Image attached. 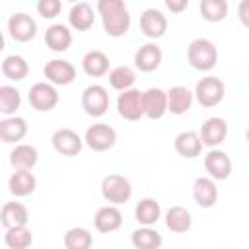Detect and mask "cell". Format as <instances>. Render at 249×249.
Listing matches in <instances>:
<instances>
[{"label":"cell","instance_id":"cell-35","mask_svg":"<svg viewBox=\"0 0 249 249\" xmlns=\"http://www.w3.org/2000/svg\"><path fill=\"white\" fill-rule=\"evenodd\" d=\"M64 247L66 249H89L91 233L84 228H70L64 233Z\"/></svg>","mask_w":249,"mask_h":249},{"label":"cell","instance_id":"cell-20","mask_svg":"<svg viewBox=\"0 0 249 249\" xmlns=\"http://www.w3.org/2000/svg\"><path fill=\"white\" fill-rule=\"evenodd\" d=\"M93 224H95V230L101 231V233H111L115 230L121 228L123 224V214L117 206H101L95 216H93Z\"/></svg>","mask_w":249,"mask_h":249},{"label":"cell","instance_id":"cell-37","mask_svg":"<svg viewBox=\"0 0 249 249\" xmlns=\"http://www.w3.org/2000/svg\"><path fill=\"white\" fill-rule=\"evenodd\" d=\"M60 8H62V4H60L58 0H41V2L37 4V12H39V16L45 18V19L56 18V16L60 14Z\"/></svg>","mask_w":249,"mask_h":249},{"label":"cell","instance_id":"cell-24","mask_svg":"<svg viewBox=\"0 0 249 249\" xmlns=\"http://www.w3.org/2000/svg\"><path fill=\"white\" fill-rule=\"evenodd\" d=\"M82 68L88 76L91 78H99V76H105L107 70H109V56L103 53V51H89L84 54L82 58Z\"/></svg>","mask_w":249,"mask_h":249},{"label":"cell","instance_id":"cell-5","mask_svg":"<svg viewBox=\"0 0 249 249\" xmlns=\"http://www.w3.org/2000/svg\"><path fill=\"white\" fill-rule=\"evenodd\" d=\"M84 142L88 144V148H91L93 152H105V150H111L117 142V132L113 126L105 124V123H97V124H91L88 130H86V136H84Z\"/></svg>","mask_w":249,"mask_h":249},{"label":"cell","instance_id":"cell-32","mask_svg":"<svg viewBox=\"0 0 249 249\" xmlns=\"http://www.w3.org/2000/svg\"><path fill=\"white\" fill-rule=\"evenodd\" d=\"M198 8H200L202 18L210 23H218L228 16V2L226 0H202Z\"/></svg>","mask_w":249,"mask_h":249},{"label":"cell","instance_id":"cell-18","mask_svg":"<svg viewBox=\"0 0 249 249\" xmlns=\"http://www.w3.org/2000/svg\"><path fill=\"white\" fill-rule=\"evenodd\" d=\"M173 148H175V152H177L181 158L193 160V158H196V156L200 154V150H202V140H200V136H198L196 132L185 130V132H179V134L175 136Z\"/></svg>","mask_w":249,"mask_h":249},{"label":"cell","instance_id":"cell-13","mask_svg":"<svg viewBox=\"0 0 249 249\" xmlns=\"http://www.w3.org/2000/svg\"><path fill=\"white\" fill-rule=\"evenodd\" d=\"M200 140L204 146H210V148H216L218 144H222L228 136V124L222 117H210L208 121L202 123L200 126V132H198Z\"/></svg>","mask_w":249,"mask_h":249},{"label":"cell","instance_id":"cell-8","mask_svg":"<svg viewBox=\"0 0 249 249\" xmlns=\"http://www.w3.org/2000/svg\"><path fill=\"white\" fill-rule=\"evenodd\" d=\"M58 103L56 89L47 82H37L29 89V105L35 111H53Z\"/></svg>","mask_w":249,"mask_h":249},{"label":"cell","instance_id":"cell-39","mask_svg":"<svg viewBox=\"0 0 249 249\" xmlns=\"http://www.w3.org/2000/svg\"><path fill=\"white\" fill-rule=\"evenodd\" d=\"M165 6L171 12H183L189 6V0H165Z\"/></svg>","mask_w":249,"mask_h":249},{"label":"cell","instance_id":"cell-10","mask_svg":"<svg viewBox=\"0 0 249 249\" xmlns=\"http://www.w3.org/2000/svg\"><path fill=\"white\" fill-rule=\"evenodd\" d=\"M53 148L66 158H74L82 152V138L78 136V132H74L72 128H58L53 134Z\"/></svg>","mask_w":249,"mask_h":249},{"label":"cell","instance_id":"cell-21","mask_svg":"<svg viewBox=\"0 0 249 249\" xmlns=\"http://www.w3.org/2000/svg\"><path fill=\"white\" fill-rule=\"evenodd\" d=\"M37 160H39V152H37L35 146H29V144H19L10 154V163L16 171L33 169L37 165Z\"/></svg>","mask_w":249,"mask_h":249},{"label":"cell","instance_id":"cell-2","mask_svg":"<svg viewBox=\"0 0 249 249\" xmlns=\"http://www.w3.org/2000/svg\"><path fill=\"white\" fill-rule=\"evenodd\" d=\"M187 60L195 70L208 72L218 62V49L208 39H195L187 49Z\"/></svg>","mask_w":249,"mask_h":249},{"label":"cell","instance_id":"cell-40","mask_svg":"<svg viewBox=\"0 0 249 249\" xmlns=\"http://www.w3.org/2000/svg\"><path fill=\"white\" fill-rule=\"evenodd\" d=\"M245 138H247V142H249V128H247V132H245Z\"/></svg>","mask_w":249,"mask_h":249},{"label":"cell","instance_id":"cell-23","mask_svg":"<svg viewBox=\"0 0 249 249\" xmlns=\"http://www.w3.org/2000/svg\"><path fill=\"white\" fill-rule=\"evenodd\" d=\"M193 105V91L185 86H173L167 91V111L173 115H183Z\"/></svg>","mask_w":249,"mask_h":249},{"label":"cell","instance_id":"cell-29","mask_svg":"<svg viewBox=\"0 0 249 249\" xmlns=\"http://www.w3.org/2000/svg\"><path fill=\"white\" fill-rule=\"evenodd\" d=\"M160 216H161V208H160V202L154 198H142L134 208V218L138 220V224L148 226V228L156 224Z\"/></svg>","mask_w":249,"mask_h":249},{"label":"cell","instance_id":"cell-34","mask_svg":"<svg viewBox=\"0 0 249 249\" xmlns=\"http://www.w3.org/2000/svg\"><path fill=\"white\" fill-rule=\"evenodd\" d=\"M4 241L10 249H27L33 243V233L23 226V228H12L6 230Z\"/></svg>","mask_w":249,"mask_h":249},{"label":"cell","instance_id":"cell-12","mask_svg":"<svg viewBox=\"0 0 249 249\" xmlns=\"http://www.w3.org/2000/svg\"><path fill=\"white\" fill-rule=\"evenodd\" d=\"M140 29H142V33H144L146 37H150V39H160V37H163L165 31H167V19H165V16H163L160 10L148 8V10H144L142 16H140Z\"/></svg>","mask_w":249,"mask_h":249},{"label":"cell","instance_id":"cell-17","mask_svg":"<svg viewBox=\"0 0 249 249\" xmlns=\"http://www.w3.org/2000/svg\"><path fill=\"white\" fill-rule=\"evenodd\" d=\"M134 64H136V68L140 72H154L161 64V49L158 45H154V43L142 45L134 53Z\"/></svg>","mask_w":249,"mask_h":249},{"label":"cell","instance_id":"cell-16","mask_svg":"<svg viewBox=\"0 0 249 249\" xmlns=\"http://www.w3.org/2000/svg\"><path fill=\"white\" fill-rule=\"evenodd\" d=\"M193 198L200 208H212L218 200V187L210 177H198L193 183Z\"/></svg>","mask_w":249,"mask_h":249},{"label":"cell","instance_id":"cell-31","mask_svg":"<svg viewBox=\"0 0 249 249\" xmlns=\"http://www.w3.org/2000/svg\"><path fill=\"white\" fill-rule=\"evenodd\" d=\"M130 241H132L134 249H160L163 239L156 230L144 226V228H138L136 231H132Z\"/></svg>","mask_w":249,"mask_h":249},{"label":"cell","instance_id":"cell-26","mask_svg":"<svg viewBox=\"0 0 249 249\" xmlns=\"http://www.w3.org/2000/svg\"><path fill=\"white\" fill-rule=\"evenodd\" d=\"M191 224H193V218H191V212L185 206L175 204L165 214V226L173 233H185V231H189L191 230Z\"/></svg>","mask_w":249,"mask_h":249},{"label":"cell","instance_id":"cell-33","mask_svg":"<svg viewBox=\"0 0 249 249\" xmlns=\"http://www.w3.org/2000/svg\"><path fill=\"white\" fill-rule=\"evenodd\" d=\"M134 80H136L134 70L128 68V66H117L109 72V84H111L113 89H119V91L132 89Z\"/></svg>","mask_w":249,"mask_h":249},{"label":"cell","instance_id":"cell-6","mask_svg":"<svg viewBox=\"0 0 249 249\" xmlns=\"http://www.w3.org/2000/svg\"><path fill=\"white\" fill-rule=\"evenodd\" d=\"M82 107L89 117H101L109 109V93L103 86H88L82 93Z\"/></svg>","mask_w":249,"mask_h":249},{"label":"cell","instance_id":"cell-19","mask_svg":"<svg viewBox=\"0 0 249 249\" xmlns=\"http://www.w3.org/2000/svg\"><path fill=\"white\" fill-rule=\"evenodd\" d=\"M27 220H29V214L21 202H6L0 210V224L6 230L23 228V226H27Z\"/></svg>","mask_w":249,"mask_h":249},{"label":"cell","instance_id":"cell-7","mask_svg":"<svg viewBox=\"0 0 249 249\" xmlns=\"http://www.w3.org/2000/svg\"><path fill=\"white\" fill-rule=\"evenodd\" d=\"M119 115L126 121H138L144 117V91L126 89L117 99Z\"/></svg>","mask_w":249,"mask_h":249},{"label":"cell","instance_id":"cell-9","mask_svg":"<svg viewBox=\"0 0 249 249\" xmlns=\"http://www.w3.org/2000/svg\"><path fill=\"white\" fill-rule=\"evenodd\" d=\"M8 31H10L14 41L27 43L37 35V23H35V19L31 16L19 12V14H14L8 19Z\"/></svg>","mask_w":249,"mask_h":249},{"label":"cell","instance_id":"cell-22","mask_svg":"<svg viewBox=\"0 0 249 249\" xmlns=\"http://www.w3.org/2000/svg\"><path fill=\"white\" fill-rule=\"evenodd\" d=\"M45 43L51 51L54 53H64L70 45H72V33L66 25L62 23H53L51 27H47L45 31Z\"/></svg>","mask_w":249,"mask_h":249},{"label":"cell","instance_id":"cell-14","mask_svg":"<svg viewBox=\"0 0 249 249\" xmlns=\"http://www.w3.org/2000/svg\"><path fill=\"white\" fill-rule=\"evenodd\" d=\"M204 167H206L210 179H214V181H224L231 173V161H230L228 154L222 150L208 152L204 156Z\"/></svg>","mask_w":249,"mask_h":249},{"label":"cell","instance_id":"cell-38","mask_svg":"<svg viewBox=\"0 0 249 249\" xmlns=\"http://www.w3.org/2000/svg\"><path fill=\"white\" fill-rule=\"evenodd\" d=\"M237 16H239V21H241L245 27H249V0H241V2H239Z\"/></svg>","mask_w":249,"mask_h":249},{"label":"cell","instance_id":"cell-4","mask_svg":"<svg viewBox=\"0 0 249 249\" xmlns=\"http://www.w3.org/2000/svg\"><path fill=\"white\" fill-rule=\"evenodd\" d=\"M226 93V86L220 78L216 76H206L196 84L195 97L202 107H216Z\"/></svg>","mask_w":249,"mask_h":249},{"label":"cell","instance_id":"cell-3","mask_svg":"<svg viewBox=\"0 0 249 249\" xmlns=\"http://www.w3.org/2000/svg\"><path fill=\"white\" fill-rule=\"evenodd\" d=\"M101 195L111 204H123L132 196L130 181L119 173H111L101 181Z\"/></svg>","mask_w":249,"mask_h":249},{"label":"cell","instance_id":"cell-28","mask_svg":"<svg viewBox=\"0 0 249 249\" xmlns=\"http://www.w3.org/2000/svg\"><path fill=\"white\" fill-rule=\"evenodd\" d=\"M8 187L14 196H27L35 191L37 179L31 171H14V175L8 181Z\"/></svg>","mask_w":249,"mask_h":249},{"label":"cell","instance_id":"cell-15","mask_svg":"<svg viewBox=\"0 0 249 249\" xmlns=\"http://www.w3.org/2000/svg\"><path fill=\"white\" fill-rule=\"evenodd\" d=\"M167 113V91L160 88H150L144 91V115L148 119H161Z\"/></svg>","mask_w":249,"mask_h":249},{"label":"cell","instance_id":"cell-1","mask_svg":"<svg viewBox=\"0 0 249 249\" xmlns=\"http://www.w3.org/2000/svg\"><path fill=\"white\" fill-rule=\"evenodd\" d=\"M103 29L111 37H123L128 33L130 27V16L123 0H99L97 4Z\"/></svg>","mask_w":249,"mask_h":249},{"label":"cell","instance_id":"cell-27","mask_svg":"<svg viewBox=\"0 0 249 249\" xmlns=\"http://www.w3.org/2000/svg\"><path fill=\"white\" fill-rule=\"evenodd\" d=\"M93 8L88 4V2H78L70 8V14H68V21L74 29L78 31H88L91 25H93Z\"/></svg>","mask_w":249,"mask_h":249},{"label":"cell","instance_id":"cell-25","mask_svg":"<svg viewBox=\"0 0 249 249\" xmlns=\"http://www.w3.org/2000/svg\"><path fill=\"white\" fill-rule=\"evenodd\" d=\"M27 134V123L21 117H10L0 121V140L6 144L19 142Z\"/></svg>","mask_w":249,"mask_h":249},{"label":"cell","instance_id":"cell-36","mask_svg":"<svg viewBox=\"0 0 249 249\" xmlns=\"http://www.w3.org/2000/svg\"><path fill=\"white\" fill-rule=\"evenodd\" d=\"M21 105V95L12 86H0V113L12 115Z\"/></svg>","mask_w":249,"mask_h":249},{"label":"cell","instance_id":"cell-30","mask_svg":"<svg viewBox=\"0 0 249 249\" xmlns=\"http://www.w3.org/2000/svg\"><path fill=\"white\" fill-rule=\"evenodd\" d=\"M2 74L8 78V80H14V82H19L23 78H27L29 74V66L25 62L23 56L19 54H10L2 60Z\"/></svg>","mask_w":249,"mask_h":249},{"label":"cell","instance_id":"cell-11","mask_svg":"<svg viewBox=\"0 0 249 249\" xmlns=\"http://www.w3.org/2000/svg\"><path fill=\"white\" fill-rule=\"evenodd\" d=\"M43 74H45V78H47L51 84H54V86H68V84H72L74 78H76V68H74L72 62H68V60H58V58H56V60H51V62L45 64Z\"/></svg>","mask_w":249,"mask_h":249}]
</instances>
